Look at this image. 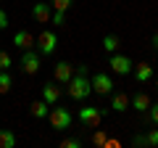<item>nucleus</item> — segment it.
Listing matches in <instances>:
<instances>
[{
    "label": "nucleus",
    "mask_w": 158,
    "mask_h": 148,
    "mask_svg": "<svg viewBox=\"0 0 158 148\" xmlns=\"http://www.w3.org/2000/svg\"><path fill=\"white\" fill-rule=\"evenodd\" d=\"M92 143H95V146L106 143V132H95V135H92Z\"/></svg>",
    "instance_id": "bb28decb"
},
{
    "label": "nucleus",
    "mask_w": 158,
    "mask_h": 148,
    "mask_svg": "<svg viewBox=\"0 0 158 148\" xmlns=\"http://www.w3.org/2000/svg\"><path fill=\"white\" fill-rule=\"evenodd\" d=\"M74 0H50V8L53 11H69Z\"/></svg>",
    "instance_id": "4be33fe9"
},
{
    "label": "nucleus",
    "mask_w": 158,
    "mask_h": 148,
    "mask_svg": "<svg viewBox=\"0 0 158 148\" xmlns=\"http://www.w3.org/2000/svg\"><path fill=\"white\" fill-rule=\"evenodd\" d=\"M66 85H69V98L77 101V103H82V101L92 93V85H90V80H87V74H79V72L74 74Z\"/></svg>",
    "instance_id": "f257e3e1"
},
{
    "label": "nucleus",
    "mask_w": 158,
    "mask_h": 148,
    "mask_svg": "<svg viewBox=\"0 0 158 148\" xmlns=\"http://www.w3.org/2000/svg\"><path fill=\"white\" fill-rule=\"evenodd\" d=\"M48 119H50V127L56 132H63V130L71 127L74 116H71V111H69L66 106H56V103H53V108L48 111Z\"/></svg>",
    "instance_id": "f03ea898"
},
{
    "label": "nucleus",
    "mask_w": 158,
    "mask_h": 148,
    "mask_svg": "<svg viewBox=\"0 0 158 148\" xmlns=\"http://www.w3.org/2000/svg\"><path fill=\"white\" fill-rule=\"evenodd\" d=\"M156 87H158V80H156Z\"/></svg>",
    "instance_id": "c85d7f7f"
},
{
    "label": "nucleus",
    "mask_w": 158,
    "mask_h": 148,
    "mask_svg": "<svg viewBox=\"0 0 158 148\" xmlns=\"http://www.w3.org/2000/svg\"><path fill=\"white\" fill-rule=\"evenodd\" d=\"M135 80L137 82H148L153 77V63H148V61H140V63H135Z\"/></svg>",
    "instance_id": "9d476101"
},
{
    "label": "nucleus",
    "mask_w": 158,
    "mask_h": 148,
    "mask_svg": "<svg viewBox=\"0 0 158 148\" xmlns=\"http://www.w3.org/2000/svg\"><path fill=\"white\" fill-rule=\"evenodd\" d=\"M29 111H32L34 119H45L48 116V103L45 101H34V103H29Z\"/></svg>",
    "instance_id": "2eb2a0df"
},
{
    "label": "nucleus",
    "mask_w": 158,
    "mask_h": 148,
    "mask_svg": "<svg viewBox=\"0 0 158 148\" xmlns=\"http://www.w3.org/2000/svg\"><path fill=\"white\" fill-rule=\"evenodd\" d=\"M132 143H135L137 148H145V146H148V137H145V135H137V137H135Z\"/></svg>",
    "instance_id": "a878e982"
},
{
    "label": "nucleus",
    "mask_w": 158,
    "mask_h": 148,
    "mask_svg": "<svg viewBox=\"0 0 158 148\" xmlns=\"http://www.w3.org/2000/svg\"><path fill=\"white\" fill-rule=\"evenodd\" d=\"M61 148H79V140L77 137H66V140L61 143Z\"/></svg>",
    "instance_id": "b1692460"
},
{
    "label": "nucleus",
    "mask_w": 158,
    "mask_h": 148,
    "mask_svg": "<svg viewBox=\"0 0 158 148\" xmlns=\"http://www.w3.org/2000/svg\"><path fill=\"white\" fill-rule=\"evenodd\" d=\"M90 85H92V90H95L98 95H111V93H113V80L108 77L106 72H98V74H92Z\"/></svg>",
    "instance_id": "423d86ee"
},
{
    "label": "nucleus",
    "mask_w": 158,
    "mask_h": 148,
    "mask_svg": "<svg viewBox=\"0 0 158 148\" xmlns=\"http://www.w3.org/2000/svg\"><path fill=\"white\" fill-rule=\"evenodd\" d=\"M11 63H13L11 53H6V50H0V72H8V69H11Z\"/></svg>",
    "instance_id": "412c9836"
},
{
    "label": "nucleus",
    "mask_w": 158,
    "mask_h": 148,
    "mask_svg": "<svg viewBox=\"0 0 158 148\" xmlns=\"http://www.w3.org/2000/svg\"><path fill=\"white\" fill-rule=\"evenodd\" d=\"M111 108L118 111V114L127 111V108H129V95H127V93H111Z\"/></svg>",
    "instance_id": "f8f14e48"
},
{
    "label": "nucleus",
    "mask_w": 158,
    "mask_h": 148,
    "mask_svg": "<svg viewBox=\"0 0 158 148\" xmlns=\"http://www.w3.org/2000/svg\"><path fill=\"white\" fill-rule=\"evenodd\" d=\"M150 42H153V48H156V50H158V32L153 34V40H150Z\"/></svg>",
    "instance_id": "cd10ccee"
},
{
    "label": "nucleus",
    "mask_w": 158,
    "mask_h": 148,
    "mask_svg": "<svg viewBox=\"0 0 158 148\" xmlns=\"http://www.w3.org/2000/svg\"><path fill=\"white\" fill-rule=\"evenodd\" d=\"M42 101H45L48 106L58 103V101H61V87H58V85H45V87H42Z\"/></svg>",
    "instance_id": "4468645a"
},
{
    "label": "nucleus",
    "mask_w": 158,
    "mask_h": 148,
    "mask_svg": "<svg viewBox=\"0 0 158 148\" xmlns=\"http://www.w3.org/2000/svg\"><path fill=\"white\" fill-rule=\"evenodd\" d=\"M11 87H13V77L8 72H0V95H6Z\"/></svg>",
    "instance_id": "6ab92c4d"
},
{
    "label": "nucleus",
    "mask_w": 158,
    "mask_h": 148,
    "mask_svg": "<svg viewBox=\"0 0 158 148\" xmlns=\"http://www.w3.org/2000/svg\"><path fill=\"white\" fill-rule=\"evenodd\" d=\"M50 24H53V27H63V24H66V11H53Z\"/></svg>",
    "instance_id": "aec40b11"
},
{
    "label": "nucleus",
    "mask_w": 158,
    "mask_h": 148,
    "mask_svg": "<svg viewBox=\"0 0 158 148\" xmlns=\"http://www.w3.org/2000/svg\"><path fill=\"white\" fill-rule=\"evenodd\" d=\"M103 48H106V53H116L118 50V37L116 34H106L103 37Z\"/></svg>",
    "instance_id": "a211bd4d"
},
{
    "label": "nucleus",
    "mask_w": 158,
    "mask_h": 148,
    "mask_svg": "<svg viewBox=\"0 0 158 148\" xmlns=\"http://www.w3.org/2000/svg\"><path fill=\"white\" fill-rule=\"evenodd\" d=\"M0 3H3V0H0Z\"/></svg>",
    "instance_id": "c756f323"
},
{
    "label": "nucleus",
    "mask_w": 158,
    "mask_h": 148,
    "mask_svg": "<svg viewBox=\"0 0 158 148\" xmlns=\"http://www.w3.org/2000/svg\"><path fill=\"white\" fill-rule=\"evenodd\" d=\"M103 116H106V111L98 106H82V111H79V122L85 127H100Z\"/></svg>",
    "instance_id": "7ed1b4c3"
},
{
    "label": "nucleus",
    "mask_w": 158,
    "mask_h": 148,
    "mask_svg": "<svg viewBox=\"0 0 158 148\" xmlns=\"http://www.w3.org/2000/svg\"><path fill=\"white\" fill-rule=\"evenodd\" d=\"M16 146V135L11 130H0V148H13Z\"/></svg>",
    "instance_id": "f3484780"
},
{
    "label": "nucleus",
    "mask_w": 158,
    "mask_h": 148,
    "mask_svg": "<svg viewBox=\"0 0 158 148\" xmlns=\"http://www.w3.org/2000/svg\"><path fill=\"white\" fill-rule=\"evenodd\" d=\"M53 77H56V82L66 85V82L74 77V63H69V61H58L56 69H53Z\"/></svg>",
    "instance_id": "6e6552de"
},
{
    "label": "nucleus",
    "mask_w": 158,
    "mask_h": 148,
    "mask_svg": "<svg viewBox=\"0 0 158 148\" xmlns=\"http://www.w3.org/2000/svg\"><path fill=\"white\" fill-rule=\"evenodd\" d=\"M13 45L21 48V50H27V48H32V45H34V37L27 32V29H19V32L13 34Z\"/></svg>",
    "instance_id": "ddd939ff"
},
{
    "label": "nucleus",
    "mask_w": 158,
    "mask_h": 148,
    "mask_svg": "<svg viewBox=\"0 0 158 148\" xmlns=\"http://www.w3.org/2000/svg\"><path fill=\"white\" fill-rule=\"evenodd\" d=\"M32 16H34V21L48 24V21H50V16H53L50 3H34V6H32Z\"/></svg>",
    "instance_id": "1a4fd4ad"
},
{
    "label": "nucleus",
    "mask_w": 158,
    "mask_h": 148,
    "mask_svg": "<svg viewBox=\"0 0 158 148\" xmlns=\"http://www.w3.org/2000/svg\"><path fill=\"white\" fill-rule=\"evenodd\" d=\"M142 114H145V122H150L153 127H158V101H153Z\"/></svg>",
    "instance_id": "dca6fc26"
},
{
    "label": "nucleus",
    "mask_w": 158,
    "mask_h": 148,
    "mask_svg": "<svg viewBox=\"0 0 158 148\" xmlns=\"http://www.w3.org/2000/svg\"><path fill=\"white\" fill-rule=\"evenodd\" d=\"M150 103H153V98L148 95V93H135V95L129 98V106L135 108V111H145Z\"/></svg>",
    "instance_id": "9b49d317"
},
{
    "label": "nucleus",
    "mask_w": 158,
    "mask_h": 148,
    "mask_svg": "<svg viewBox=\"0 0 158 148\" xmlns=\"http://www.w3.org/2000/svg\"><path fill=\"white\" fill-rule=\"evenodd\" d=\"M111 72L118 74V77H127V74H132V69H135V63H132L129 56H121V53H111Z\"/></svg>",
    "instance_id": "20e7f679"
},
{
    "label": "nucleus",
    "mask_w": 158,
    "mask_h": 148,
    "mask_svg": "<svg viewBox=\"0 0 158 148\" xmlns=\"http://www.w3.org/2000/svg\"><path fill=\"white\" fill-rule=\"evenodd\" d=\"M8 24H11V19H8V13L0 8V29H8Z\"/></svg>",
    "instance_id": "393cba45"
},
{
    "label": "nucleus",
    "mask_w": 158,
    "mask_h": 148,
    "mask_svg": "<svg viewBox=\"0 0 158 148\" xmlns=\"http://www.w3.org/2000/svg\"><path fill=\"white\" fill-rule=\"evenodd\" d=\"M145 137H148V146H158V130H156V127H153Z\"/></svg>",
    "instance_id": "5701e85b"
},
{
    "label": "nucleus",
    "mask_w": 158,
    "mask_h": 148,
    "mask_svg": "<svg viewBox=\"0 0 158 148\" xmlns=\"http://www.w3.org/2000/svg\"><path fill=\"white\" fill-rule=\"evenodd\" d=\"M19 63H21V72L32 77V74H37V72H40V53H37V50H32V48H27Z\"/></svg>",
    "instance_id": "0eeeda50"
},
{
    "label": "nucleus",
    "mask_w": 158,
    "mask_h": 148,
    "mask_svg": "<svg viewBox=\"0 0 158 148\" xmlns=\"http://www.w3.org/2000/svg\"><path fill=\"white\" fill-rule=\"evenodd\" d=\"M37 48H40V56H50V53H56V48H58V34L53 32V29H45V32L37 37Z\"/></svg>",
    "instance_id": "39448f33"
}]
</instances>
